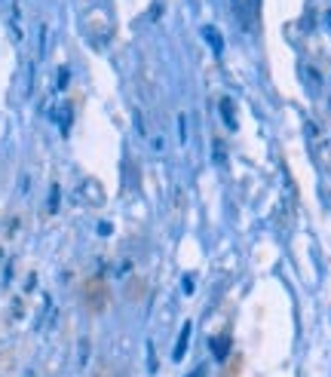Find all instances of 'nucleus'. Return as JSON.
I'll use <instances>...</instances> for the list:
<instances>
[{"label": "nucleus", "instance_id": "423d86ee", "mask_svg": "<svg viewBox=\"0 0 331 377\" xmlns=\"http://www.w3.org/2000/svg\"><path fill=\"white\" fill-rule=\"evenodd\" d=\"M203 374H205V365H200V368H196V371H193L190 377H203Z\"/></svg>", "mask_w": 331, "mask_h": 377}, {"label": "nucleus", "instance_id": "f257e3e1", "mask_svg": "<svg viewBox=\"0 0 331 377\" xmlns=\"http://www.w3.org/2000/svg\"><path fill=\"white\" fill-rule=\"evenodd\" d=\"M190 331H193V325H190V322H184V325H181V334H178V344H175V350H172V359H175V362H181V359H184V353H188Z\"/></svg>", "mask_w": 331, "mask_h": 377}, {"label": "nucleus", "instance_id": "39448f33", "mask_svg": "<svg viewBox=\"0 0 331 377\" xmlns=\"http://www.w3.org/2000/svg\"><path fill=\"white\" fill-rule=\"evenodd\" d=\"M181 289L190 294V291H193V279H190V277H184V285H181Z\"/></svg>", "mask_w": 331, "mask_h": 377}, {"label": "nucleus", "instance_id": "7ed1b4c3", "mask_svg": "<svg viewBox=\"0 0 331 377\" xmlns=\"http://www.w3.org/2000/svg\"><path fill=\"white\" fill-rule=\"evenodd\" d=\"M221 117H224L227 129H236V117H233V101H230V98H221Z\"/></svg>", "mask_w": 331, "mask_h": 377}, {"label": "nucleus", "instance_id": "f03ea898", "mask_svg": "<svg viewBox=\"0 0 331 377\" xmlns=\"http://www.w3.org/2000/svg\"><path fill=\"white\" fill-rule=\"evenodd\" d=\"M212 353H215V359H218V362H224L227 353H230V338H227V334H218V338H212Z\"/></svg>", "mask_w": 331, "mask_h": 377}, {"label": "nucleus", "instance_id": "20e7f679", "mask_svg": "<svg viewBox=\"0 0 331 377\" xmlns=\"http://www.w3.org/2000/svg\"><path fill=\"white\" fill-rule=\"evenodd\" d=\"M203 34H205V40H209V43L215 46V53H218V56H221V49H224V43H221V37H218V31H215V28H205V31H203Z\"/></svg>", "mask_w": 331, "mask_h": 377}]
</instances>
